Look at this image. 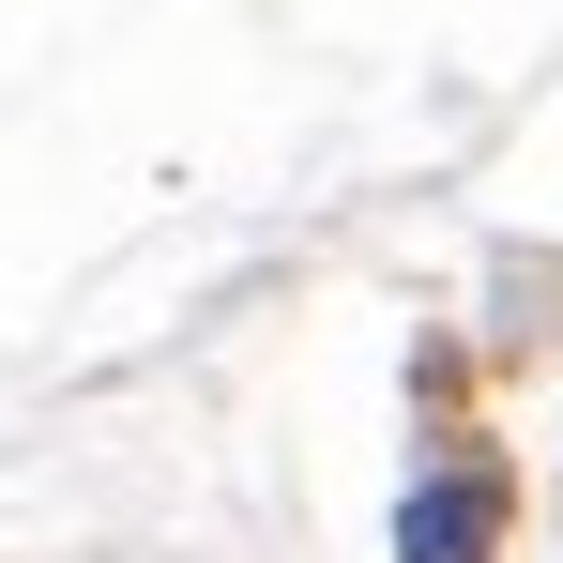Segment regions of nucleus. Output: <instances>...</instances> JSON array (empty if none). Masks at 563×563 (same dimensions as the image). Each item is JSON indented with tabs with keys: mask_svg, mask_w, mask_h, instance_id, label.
Segmentation results:
<instances>
[{
	"mask_svg": "<svg viewBox=\"0 0 563 563\" xmlns=\"http://www.w3.org/2000/svg\"><path fill=\"white\" fill-rule=\"evenodd\" d=\"M487 518H503L487 472H427V487L396 503V549H411V563H487Z\"/></svg>",
	"mask_w": 563,
	"mask_h": 563,
	"instance_id": "obj_1",
	"label": "nucleus"
}]
</instances>
